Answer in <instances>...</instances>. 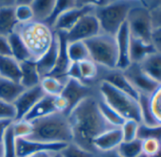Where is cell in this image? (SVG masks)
<instances>
[{
	"instance_id": "1",
	"label": "cell",
	"mask_w": 161,
	"mask_h": 157,
	"mask_svg": "<svg viewBox=\"0 0 161 157\" xmlns=\"http://www.w3.org/2000/svg\"><path fill=\"white\" fill-rule=\"evenodd\" d=\"M72 132V143L96 153L94 140L112 127L102 116L98 99L88 97L77 104L67 115Z\"/></svg>"
},
{
	"instance_id": "2",
	"label": "cell",
	"mask_w": 161,
	"mask_h": 157,
	"mask_svg": "<svg viewBox=\"0 0 161 157\" xmlns=\"http://www.w3.org/2000/svg\"><path fill=\"white\" fill-rule=\"evenodd\" d=\"M32 133L28 139L54 144H68L72 142L71 127L67 116L55 113L43 118L31 121Z\"/></svg>"
},
{
	"instance_id": "3",
	"label": "cell",
	"mask_w": 161,
	"mask_h": 157,
	"mask_svg": "<svg viewBox=\"0 0 161 157\" xmlns=\"http://www.w3.org/2000/svg\"><path fill=\"white\" fill-rule=\"evenodd\" d=\"M14 32L20 36L34 62L47 53L55 37V32L50 28L34 20L18 24Z\"/></svg>"
},
{
	"instance_id": "4",
	"label": "cell",
	"mask_w": 161,
	"mask_h": 157,
	"mask_svg": "<svg viewBox=\"0 0 161 157\" xmlns=\"http://www.w3.org/2000/svg\"><path fill=\"white\" fill-rule=\"evenodd\" d=\"M101 98L125 120L131 119L141 123L138 101L116 89L110 84L102 81L99 86Z\"/></svg>"
},
{
	"instance_id": "5",
	"label": "cell",
	"mask_w": 161,
	"mask_h": 157,
	"mask_svg": "<svg viewBox=\"0 0 161 157\" xmlns=\"http://www.w3.org/2000/svg\"><path fill=\"white\" fill-rule=\"evenodd\" d=\"M90 54V59L97 64L109 70H116L119 53L117 41L114 36L100 33L99 35L85 41Z\"/></svg>"
},
{
	"instance_id": "6",
	"label": "cell",
	"mask_w": 161,
	"mask_h": 157,
	"mask_svg": "<svg viewBox=\"0 0 161 157\" xmlns=\"http://www.w3.org/2000/svg\"><path fill=\"white\" fill-rule=\"evenodd\" d=\"M132 7L133 3L129 1H111L103 8L95 9L94 14L100 23L102 33L115 37L126 22Z\"/></svg>"
},
{
	"instance_id": "7",
	"label": "cell",
	"mask_w": 161,
	"mask_h": 157,
	"mask_svg": "<svg viewBox=\"0 0 161 157\" xmlns=\"http://www.w3.org/2000/svg\"><path fill=\"white\" fill-rule=\"evenodd\" d=\"M126 23L133 38L151 42L153 24L150 11L143 5H133L129 11Z\"/></svg>"
},
{
	"instance_id": "8",
	"label": "cell",
	"mask_w": 161,
	"mask_h": 157,
	"mask_svg": "<svg viewBox=\"0 0 161 157\" xmlns=\"http://www.w3.org/2000/svg\"><path fill=\"white\" fill-rule=\"evenodd\" d=\"M102 33L100 23L94 13L87 14L80 18L77 24L65 34L68 43L80 41L85 42Z\"/></svg>"
},
{
	"instance_id": "9",
	"label": "cell",
	"mask_w": 161,
	"mask_h": 157,
	"mask_svg": "<svg viewBox=\"0 0 161 157\" xmlns=\"http://www.w3.org/2000/svg\"><path fill=\"white\" fill-rule=\"evenodd\" d=\"M79 2L77 1V6L64 12L63 14L59 16L56 20L52 30L54 32H65L67 33L76 24L77 22L87 14H91L95 12V7L93 6L91 1L88 2Z\"/></svg>"
},
{
	"instance_id": "10",
	"label": "cell",
	"mask_w": 161,
	"mask_h": 157,
	"mask_svg": "<svg viewBox=\"0 0 161 157\" xmlns=\"http://www.w3.org/2000/svg\"><path fill=\"white\" fill-rule=\"evenodd\" d=\"M123 74L133 84L135 89L142 95L151 96L160 85L147 76L136 63H131V65L123 71Z\"/></svg>"
},
{
	"instance_id": "11",
	"label": "cell",
	"mask_w": 161,
	"mask_h": 157,
	"mask_svg": "<svg viewBox=\"0 0 161 157\" xmlns=\"http://www.w3.org/2000/svg\"><path fill=\"white\" fill-rule=\"evenodd\" d=\"M66 145L67 144L44 143L28 138H16V155L17 157H28L43 151L58 153L61 152Z\"/></svg>"
},
{
	"instance_id": "12",
	"label": "cell",
	"mask_w": 161,
	"mask_h": 157,
	"mask_svg": "<svg viewBox=\"0 0 161 157\" xmlns=\"http://www.w3.org/2000/svg\"><path fill=\"white\" fill-rule=\"evenodd\" d=\"M61 96H63L68 103L69 114V112L77 104L85 99L92 96V90L86 84L73 80V78H67Z\"/></svg>"
},
{
	"instance_id": "13",
	"label": "cell",
	"mask_w": 161,
	"mask_h": 157,
	"mask_svg": "<svg viewBox=\"0 0 161 157\" xmlns=\"http://www.w3.org/2000/svg\"><path fill=\"white\" fill-rule=\"evenodd\" d=\"M45 95L46 94L44 93L40 84L35 87L26 89L18 97V99L13 103L15 109V113H16L15 120L23 119L27 116V114L32 109V107Z\"/></svg>"
},
{
	"instance_id": "14",
	"label": "cell",
	"mask_w": 161,
	"mask_h": 157,
	"mask_svg": "<svg viewBox=\"0 0 161 157\" xmlns=\"http://www.w3.org/2000/svg\"><path fill=\"white\" fill-rule=\"evenodd\" d=\"M115 38L117 41L118 53H119L117 70L123 72L131 65V61H130L131 35L126 22L121 26V28L116 34Z\"/></svg>"
},
{
	"instance_id": "15",
	"label": "cell",
	"mask_w": 161,
	"mask_h": 157,
	"mask_svg": "<svg viewBox=\"0 0 161 157\" xmlns=\"http://www.w3.org/2000/svg\"><path fill=\"white\" fill-rule=\"evenodd\" d=\"M58 38V58L56 66L53 71L48 75L55 77L63 81H66V73L71 64V62L67 55V40L65 32H55Z\"/></svg>"
},
{
	"instance_id": "16",
	"label": "cell",
	"mask_w": 161,
	"mask_h": 157,
	"mask_svg": "<svg viewBox=\"0 0 161 157\" xmlns=\"http://www.w3.org/2000/svg\"><path fill=\"white\" fill-rule=\"evenodd\" d=\"M123 141L120 128H112L100 134L93 142L96 152H107L117 149Z\"/></svg>"
},
{
	"instance_id": "17",
	"label": "cell",
	"mask_w": 161,
	"mask_h": 157,
	"mask_svg": "<svg viewBox=\"0 0 161 157\" xmlns=\"http://www.w3.org/2000/svg\"><path fill=\"white\" fill-rule=\"evenodd\" d=\"M15 4L16 2H10L0 6V36L9 37L19 24L14 14Z\"/></svg>"
},
{
	"instance_id": "18",
	"label": "cell",
	"mask_w": 161,
	"mask_h": 157,
	"mask_svg": "<svg viewBox=\"0 0 161 157\" xmlns=\"http://www.w3.org/2000/svg\"><path fill=\"white\" fill-rule=\"evenodd\" d=\"M103 81L110 84L112 86H114L116 89L119 90L120 92L138 100L139 93L135 89L133 84L129 82V80L125 77L122 71H119L117 69L112 70V72L106 75Z\"/></svg>"
},
{
	"instance_id": "19",
	"label": "cell",
	"mask_w": 161,
	"mask_h": 157,
	"mask_svg": "<svg viewBox=\"0 0 161 157\" xmlns=\"http://www.w3.org/2000/svg\"><path fill=\"white\" fill-rule=\"evenodd\" d=\"M58 46H59L58 38L55 33V37L51 46L47 51V53L36 62L37 69L41 76V78L43 77L48 76L55 68L57 58H58Z\"/></svg>"
},
{
	"instance_id": "20",
	"label": "cell",
	"mask_w": 161,
	"mask_h": 157,
	"mask_svg": "<svg viewBox=\"0 0 161 157\" xmlns=\"http://www.w3.org/2000/svg\"><path fill=\"white\" fill-rule=\"evenodd\" d=\"M54 98L51 96L45 95L33 107L32 109L27 114V116L23 118L30 122L46 117L47 116H50L52 114L57 113L54 103Z\"/></svg>"
},
{
	"instance_id": "21",
	"label": "cell",
	"mask_w": 161,
	"mask_h": 157,
	"mask_svg": "<svg viewBox=\"0 0 161 157\" xmlns=\"http://www.w3.org/2000/svg\"><path fill=\"white\" fill-rule=\"evenodd\" d=\"M20 67L21 78L19 83L25 89H30L40 84L41 76L38 72L36 62L26 61L20 62Z\"/></svg>"
},
{
	"instance_id": "22",
	"label": "cell",
	"mask_w": 161,
	"mask_h": 157,
	"mask_svg": "<svg viewBox=\"0 0 161 157\" xmlns=\"http://www.w3.org/2000/svg\"><path fill=\"white\" fill-rule=\"evenodd\" d=\"M156 52L153 44L131 37L130 61L131 63H140L146 57Z\"/></svg>"
},
{
	"instance_id": "23",
	"label": "cell",
	"mask_w": 161,
	"mask_h": 157,
	"mask_svg": "<svg viewBox=\"0 0 161 157\" xmlns=\"http://www.w3.org/2000/svg\"><path fill=\"white\" fill-rule=\"evenodd\" d=\"M140 69L152 80L161 84V54L154 52L146 57L140 63Z\"/></svg>"
},
{
	"instance_id": "24",
	"label": "cell",
	"mask_w": 161,
	"mask_h": 157,
	"mask_svg": "<svg viewBox=\"0 0 161 157\" xmlns=\"http://www.w3.org/2000/svg\"><path fill=\"white\" fill-rule=\"evenodd\" d=\"M0 77L16 83L20 82V62L12 56H0Z\"/></svg>"
},
{
	"instance_id": "25",
	"label": "cell",
	"mask_w": 161,
	"mask_h": 157,
	"mask_svg": "<svg viewBox=\"0 0 161 157\" xmlns=\"http://www.w3.org/2000/svg\"><path fill=\"white\" fill-rule=\"evenodd\" d=\"M25 90L20 83L0 77V100L13 104Z\"/></svg>"
},
{
	"instance_id": "26",
	"label": "cell",
	"mask_w": 161,
	"mask_h": 157,
	"mask_svg": "<svg viewBox=\"0 0 161 157\" xmlns=\"http://www.w3.org/2000/svg\"><path fill=\"white\" fill-rule=\"evenodd\" d=\"M56 1L55 0H35L31 2V7L33 13V20L45 23L50 16Z\"/></svg>"
},
{
	"instance_id": "27",
	"label": "cell",
	"mask_w": 161,
	"mask_h": 157,
	"mask_svg": "<svg viewBox=\"0 0 161 157\" xmlns=\"http://www.w3.org/2000/svg\"><path fill=\"white\" fill-rule=\"evenodd\" d=\"M8 40L12 52V57H14L17 62H23L26 61H33L28 48L26 47L22 39L16 32L11 34L8 37Z\"/></svg>"
},
{
	"instance_id": "28",
	"label": "cell",
	"mask_w": 161,
	"mask_h": 157,
	"mask_svg": "<svg viewBox=\"0 0 161 157\" xmlns=\"http://www.w3.org/2000/svg\"><path fill=\"white\" fill-rule=\"evenodd\" d=\"M67 55L71 62H80L83 61L91 60L85 42L80 41L67 42Z\"/></svg>"
},
{
	"instance_id": "29",
	"label": "cell",
	"mask_w": 161,
	"mask_h": 157,
	"mask_svg": "<svg viewBox=\"0 0 161 157\" xmlns=\"http://www.w3.org/2000/svg\"><path fill=\"white\" fill-rule=\"evenodd\" d=\"M66 81L60 80V78H57L52 76H46L41 78L40 86L46 95L51 97H58L62 94Z\"/></svg>"
},
{
	"instance_id": "30",
	"label": "cell",
	"mask_w": 161,
	"mask_h": 157,
	"mask_svg": "<svg viewBox=\"0 0 161 157\" xmlns=\"http://www.w3.org/2000/svg\"><path fill=\"white\" fill-rule=\"evenodd\" d=\"M98 105L102 116L108 122V124L114 128H120L122 126L125 119L113 108H111L102 98L100 100L98 99Z\"/></svg>"
},
{
	"instance_id": "31",
	"label": "cell",
	"mask_w": 161,
	"mask_h": 157,
	"mask_svg": "<svg viewBox=\"0 0 161 157\" xmlns=\"http://www.w3.org/2000/svg\"><path fill=\"white\" fill-rule=\"evenodd\" d=\"M138 105L140 110V117H141V124L147 125V126H155L159 125L152 113L151 106H150V96L139 94L138 98Z\"/></svg>"
},
{
	"instance_id": "32",
	"label": "cell",
	"mask_w": 161,
	"mask_h": 157,
	"mask_svg": "<svg viewBox=\"0 0 161 157\" xmlns=\"http://www.w3.org/2000/svg\"><path fill=\"white\" fill-rule=\"evenodd\" d=\"M77 6V1H73V0H60V1H56L55 7L49 16V18L44 23L48 28L52 30L56 20L59 18L61 14H63L64 12L74 8Z\"/></svg>"
},
{
	"instance_id": "33",
	"label": "cell",
	"mask_w": 161,
	"mask_h": 157,
	"mask_svg": "<svg viewBox=\"0 0 161 157\" xmlns=\"http://www.w3.org/2000/svg\"><path fill=\"white\" fill-rule=\"evenodd\" d=\"M122 157H138L142 154V145L139 139L132 141H122L117 149Z\"/></svg>"
},
{
	"instance_id": "34",
	"label": "cell",
	"mask_w": 161,
	"mask_h": 157,
	"mask_svg": "<svg viewBox=\"0 0 161 157\" xmlns=\"http://www.w3.org/2000/svg\"><path fill=\"white\" fill-rule=\"evenodd\" d=\"M2 155L1 157H17L16 155V138L14 134L12 125L7 130L2 144Z\"/></svg>"
},
{
	"instance_id": "35",
	"label": "cell",
	"mask_w": 161,
	"mask_h": 157,
	"mask_svg": "<svg viewBox=\"0 0 161 157\" xmlns=\"http://www.w3.org/2000/svg\"><path fill=\"white\" fill-rule=\"evenodd\" d=\"M80 76H82V82L86 84V82L92 81L98 76L99 68L98 65L92 60H86L79 62Z\"/></svg>"
},
{
	"instance_id": "36",
	"label": "cell",
	"mask_w": 161,
	"mask_h": 157,
	"mask_svg": "<svg viewBox=\"0 0 161 157\" xmlns=\"http://www.w3.org/2000/svg\"><path fill=\"white\" fill-rule=\"evenodd\" d=\"M136 138L139 140L151 138V139H156L161 142V125L147 126L140 123L138 126Z\"/></svg>"
},
{
	"instance_id": "37",
	"label": "cell",
	"mask_w": 161,
	"mask_h": 157,
	"mask_svg": "<svg viewBox=\"0 0 161 157\" xmlns=\"http://www.w3.org/2000/svg\"><path fill=\"white\" fill-rule=\"evenodd\" d=\"M62 157H97L96 153L86 150L74 143H68L60 152Z\"/></svg>"
},
{
	"instance_id": "38",
	"label": "cell",
	"mask_w": 161,
	"mask_h": 157,
	"mask_svg": "<svg viewBox=\"0 0 161 157\" xmlns=\"http://www.w3.org/2000/svg\"><path fill=\"white\" fill-rule=\"evenodd\" d=\"M12 128L15 138H28L33 131L31 122L26 119L14 120L12 124Z\"/></svg>"
},
{
	"instance_id": "39",
	"label": "cell",
	"mask_w": 161,
	"mask_h": 157,
	"mask_svg": "<svg viewBox=\"0 0 161 157\" xmlns=\"http://www.w3.org/2000/svg\"><path fill=\"white\" fill-rule=\"evenodd\" d=\"M14 14L19 24L27 23L33 20V13L31 7V2L21 4H17L16 2L14 7Z\"/></svg>"
},
{
	"instance_id": "40",
	"label": "cell",
	"mask_w": 161,
	"mask_h": 157,
	"mask_svg": "<svg viewBox=\"0 0 161 157\" xmlns=\"http://www.w3.org/2000/svg\"><path fill=\"white\" fill-rule=\"evenodd\" d=\"M150 106L155 121L161 125V84L150 96Z\"/></svg>"
},
{
	"instance_id": "41",
	"label": "cell",
	"mask_w": 161,
	"mask_h": 157,
	"mask_svg": "<svg viewBox=\"0 0 161 157\" xmlns=\"http://www.w3.org/2000/svg\"><path fill=\"white\" fill-rule=\"evenodd\" d=\"M139 124L140 123H138L135 120H131V119L124 121V123L120 127L123 141H132V140L136 139Z\"/></svg>"
},
{
	"instance_id": "42",
	"label": "cell",
	"mask_w": 161,
	"mask_h": 157,
	"mask_svg": "<svg viewBox=\"0 0 161 157\" xmlns=\"http://www.w3.org/2000/svg\"><path fill=\"white\" fill-rule=\"evenodd\" d=\"M142 145V153L147 157L153 156L161 149V142L156 139H144L140 140Z\"/></svg>"
},
{
	"instance_id": "43",
	"label": "cell",
	"mask_w": 161,
	"mask_h": 157,
	"mask_svg": "<svg viewBox=\"0 0 161 157\" xmlns=\"http://www.w3.org/2000/svg\"><path fill=\"white\" fill-rule=\"evenodd\" d=\"M15 116H16V113L14 104L0 100V120L10 119L14 121Z\"/></svg>"
},
{
	"instance_id": "44",
	"label": "cell",
	"mask_w": 161,
	"mask_h": 157,
	"mask_svg": "<svg viewBox=\"0 0 161 157\" xmlns=\"http://www.w3.org/2000/svg\"><path fill=\"white\" fill-rule=\"evenodd\" d=\"M151 17H152V24L153 29H161V2L150 11Z\"/></svg>"
},
{
	"instance_id": "45",
	"label": "cell",
	"mask_w": 161,
	"mask_h": 157,
	"mask_svg": "<svg viewBox=\"0 0 161 157\" xmlns=\"http://www.w3.org/2000/svg\"><path fill=\"white\" fill-rule=\"evenodd\" d=\"M66 78H73V80L82 82V76H80L79 62H71L66 73Z\"/></svg>"
},
{
	"instance_id": "46",
	"label": "cell",
	"mask_w": 161,
	"mask_h": 157,
	"mask_svg": "<svg viewBox=\"0 0 161 157\" xmlns=\"http://www.w3.org/2000/svg\"><path fill=\"white\" fill-rule=\"evenodd\" d=\"M151 42L155 51L161 54V29H153Z\"/></svg>"
},
{
	"instance_id": "47",
	"label": "cell",
	"mask_w": 161,
	"mask_h": 157,
	"mask_svg": "<svg viewBox=\"0 0 161 157\" xmlns=\"http://www.w3.org/2000/svg\"><path fill=\"white\" fill-rule=\"evenodd\" d=\"M0 56H12L8 37L0 36Z\"/></svg>"
},
{
	"instance_id": "48",
	"label": "cell",
	"mask_w": 161,
	"mask_h": 157,
	"mask_svg": "<svg viewBox=\"0 0 161 157\" xmlns=\"http://www.w3.org/2000/svg\"><path fill=\"white\" fill-rule=\"evenodd\" d=\"M14 120H10V119H2L0 120V146L2 144L4 135L7 132V130L9 129V127L13 124Z\"/></svg>"
},
{
	"instance_id": "49",
	"label": "cell",
	"mask_w": 161,
	"mask_h": 157,
	"mask_svg": "<svg viewBox=\"0 0 161 157\" xmlns=\"http://www.w3.org/2000/svg\"><path fill=\"white\" fill-rule=\"evenodd\" d=\"M55 155L54 152H49V151H43V152H38L34 153L32 155H30L28 157H53Z\"/></svg>"
},
{
	"instance_id": "50",
	"label": "cell",
	"mask_w": 161,
	"mask_h": 157,
	"mask_svg": "<svg viewBox=\"0 0 161 157\" xmlns=\"http://www.w3.org/2000/svg\"><path fill=\"white\" fill-rule=\"evenodd\" d=\"M101 157H122V156L118 152L117 149H114V150H110V151L102 153Z\"/></svg>"
},
{
	"instance_id": "51",
	"label": "cell",
	"mask_w": 161,
	"mask_h": 157,
	"mask_svg": "<svg viewBox=\"0 0 161 157\" xmlns=\"http://www.w3.org/2000/svg\"><path fill=\"white\" fill-rule=\"evenodd\" d=\"M150 157H161V149L157 152V153H155L154 155H153V156H150Z\"/></svg>"
},
{
	"instance_id": "52",
	"label": "cell",
	"mask_w": 161,
	"mask_h": 157,
	"mask_svg": "<svg viewBox=\"0 0 161 157\" xmlns=\"http://www.w3.org/2000/svg\"><path fill=\"white\" fill-rule=\"evenodd\" d=\"M53 157H62V156H61L60 152H58V153H55V155H54Z\"/></svg>"
},
{
	"instance_id": "53",
	"label": "cell",
	"mask_w": 161,
	"mask_h": 157,
	"mask_svg": "<svg viewBox=\"0 0 161 157\" xmlns=\"http://www.w3.org/2000/svg\"><path fill=\"white\" fill-rule=\"evenodd\" d=\"M1 155H2V148L0 146V157H1Z\"/></svg>"
},
{
	"instance_id": "54",
	"label": "cell",
	"mask_w": 161,
	"mask_h": 157,
	"mask_svg": "<svg viewBox=\"0 0 161 157\" xmlns=\"http://www.w3.org/2000/svg\"><path fill=\"white\" fill-rule=\"evenodd\" d=\"M138 157H147V156H146V155H144V154L142 153V154H140V155H139Z\"/></svg>"
},
{
	"instance_id": "55",
	"label": "cell",
	"mask_w": 161,
	"mask_h": 157,
	"mask_svg": "<svg viewBox=\"0 0 161 157\" xmlns=\"http://www.w3.org/2000/svg\"><path fill=\"white\" fill-rule=\"evenodd\" d=\"M97 157H98V156H97Z\"/></svg>"
}]
</instances>
